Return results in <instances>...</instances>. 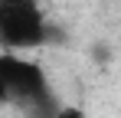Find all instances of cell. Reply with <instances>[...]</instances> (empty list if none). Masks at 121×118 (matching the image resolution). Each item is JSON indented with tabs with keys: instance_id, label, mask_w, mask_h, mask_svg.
<instances>
[{
	"instance_id": "obj_4",
	"label": "cell",
	"mask_w": 121,
	"mask_h": 118,
	"mask_svg": "<svg viewBox=\"0 0 121 118\" xmlns=\"http://www.w3.org/2000/svg\"><path fill=\"white\" fill-rule=\"evenodd\" d=\"M0 102H10V92H7V85H3V79H0Z\"/></svg>"
},
{
	"instance_id": "obj_3",
	"label": "cell",
	"mask_w": 121,
	"mask_h": 118,
	"mask_svg": "<svg viewBox=\"0 0 121 118\" xmlns=\"http://www.w3.org/2000/svg\"><path fill=\"white\" fill-rule=\"evenodd\" d=\"M56 118H85V112H82L79 105H62Z\"/></svg>"
},
{
	"instance_id": "obj_2",
	"label": "cell",
	"mask_w": 121,
	"mask_h": 118,
	"mask_svg": "<svg viewBox=\"0 0 121 118\" xmlns=\"http://www.w3.org/2000/svg\"><path fill=\"white\" fill-rule=\"evenodd\" d=\"M0 79H3L10 98H17V102L26 105V108L52 95L43 66H39V62H30V59H23V56H17V53H0Z\"/></svg>"
},
{
	"instance_id": "obj_1",
	"label": "cell",
	"mask_w": 121,
	"mask_h": 118,
	"mask_svg": "<svg viewBox=\"0 0 121 118\" xmlns=\"http://www.w3.org/2000/svg\"><path fill=\"white\" fill-rule=\"evenodd\" d=\"M49 36L39 0H0V46L3 53L33 49Z\"/></svg>"
}]
</instances>
